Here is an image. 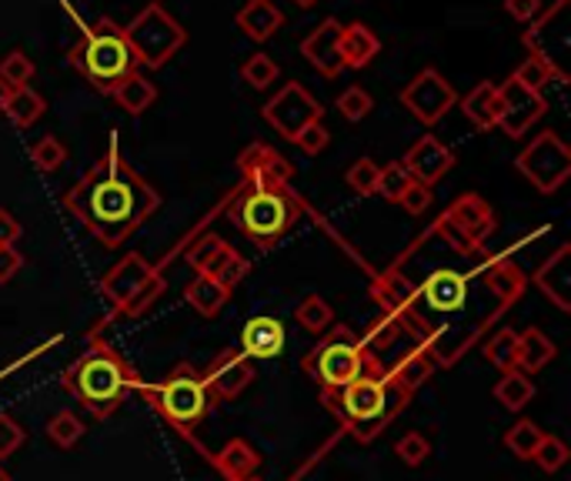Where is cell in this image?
<instances>
[{"instance_id":"cell-37","label":"cell","mask_w":571,"mask_h":481,"mask_svg":"<svg viewBox=\"0 0 571 481\" xmlns=\"http://www.w3.org/2000/svg\"><path fill=\"white\" fill-rule=\"evenodd\" d=\"M47 435H51V441H54L57 448H74L80 438H85V422H80L74 412H60V415L51 418Z\"/></svg>"},{"instance_id":"cell-7","label":"cell","mask_w":571,"mask_h":481,"mask_svg":"<svg viewBox=\"0 0 571 481\" xmlns=\"http://www.w3.org/2000/svg\"><path fill=\"white\" fill-rule=\"evenodd\" d=\"M101 291L111 304L127 307V311H141V304H147L160 291V278L154 275V268L141 255H127L117 268H111L104 275Z\"/></svg>"},{"instance_id":"cell-43","label":"cell","mask_w":571,"mask_h":481,"mask_svg":"<svg viewBox=\"0 0 571 481\" xmlns=\"http://www.w3.org/2000/svg\"><path fill=\"white\" fill-rule=\"evenodd\" d=\"M531 461L541 468V471H558L564 461H568V445L561 441V438H551V435H545L541 438V445L535 448V455H531Z\"/></svg>"},{"instance_id":"cell-47","label":"cell","mask_w":571,"mask_h":481,"mask_svg":"<svg viewBox=\"0 0 571 481\" xmlns=\"http://www.w3.org/2000/svg\"><path fill=\"white\" fill-rule=\"evenodd\" d=\"M398 204H401L407 214H425V211L432 208V188L412 178V184H407V188L401 191Z\"/></svg>"},{"instance_id":"cell-31","label":"cell","mask_w":571,"mask_h":481,"mask_svg":"<svg viewBox=\"0 0 571 481\" xmlns=\"http://www.w3.org/2000/svg\"><path fill=\"white\" fill-rule=\"evenodd\" d=\"M515 80H518V85H525L528 91H535V94H541L545 91V85H548V80H564L568 74L564 70H558L551 60H545V57H528L515 74H512Z\"/></svg>"},{"instance_id":"cell-4","label":"cell","mask_w":571,"mask_h":481,"mask_svg":"<svg viewBox=\"0 0 571 481\" xmlns=\"http://www.w3.org/2000/svg\"><path fill=\"white\" fill-rule=\"evenodd\" d=\"M124 31V41L137 60V67L157 70L165 67L184 44H188V31L160 8V4H147Z\"/></svg>"},{"instance_id":"cell-23","label":"cell","mask_w":571,"mask_h":481,"mask_svg":"<svg viewBox=\"0 0 571 481\" xmlns=\"http://www.w3.org/2000/svg\"><path fill=\"white\" fill-rule=\"evenodd\" d=\"M261 465V455L248 445V441H240L234 438L221 455H217V468L231 478V481H248Z\"/></svg>"},{"instance_id":"cell-20","label":"cell","mask_w":571,"mask_h":481,"mask_svg":"<svg viewBox=\"0 0 571 481\" xmlns=\"http://www.w3.org/2000/svg\"><path fill=\"white\" fill-rule=\"evenodd\" d=\"M338 44H342L345 67H355V70L368 67L378 57V51H381L378 34L371 27H365V24H342V41Z\"/></svg>"},{"instance_id":"cell-49","label":"cell","mask_w":571,"mask_h":481,"mask_svg":"<svg viewBox=\"0 0 571 481\" xmlns=\"http://www.w3.org/2000/svg\"><path fill=\"white\" fill-rule=\"evenodd\" d=\"M328 141H332V134H328V127H324L321 121L307 124V127L294 137V144H298L304 154H321L324 147H328Z\"/></svg>"},{"instance_id":"cell-8","label":"cell","mask_w":571,"mask_h":481,"mask_svg":"<svg viewBox=\"0 0 571 481\" xmlns=\"http://www.w3.org/2000/svg\"><path fill=\"white\" fill-rule=\"evenodd\" d=\"M321 114H324V108L314 101V94L304 85H298V80L284 85L278 91V98H271L265 104V121L288 141H294L307 124L321 121Z\"/></svg>"},{"instance_id":"cell-17","label":"cell","mask_w":571,"mask_h":481,"mask_svg":"<svg viewBox=\"0 0 571 481\" xmlns=\"http://www.w3.org/2000/svg\"><path fill=\"white\" fill-rule=\"evenodd\" d=\"M461 114L478 127V131H492L502 121V94L499 85L492 80H481L478 88H471L461 101Z\"/></svg>"},{"instance_id":"cell-50","label":"cell","mask_w":571,"mask_h":481,"mask_svg":"<svg viewBox=\"0 0 571 481\" xmlns=\"http://www.w3.org/2000/svg\"><path fill=\"white\" fill-rule=\"evenodd\" d=\"M21 445H24V428L11 415H0V458L14 455Z\"/></svg>"},{"instance_id":"cell-25","label":"cell","mask_w":571,"mask_h":481,"mask_svg":"<svg viewBox=\"0 0 571 481\" xmlns=\"http://www.w3.org/2000/svg\"><path fill=\"white\" fill-rule=\"evenodd\" d=\"M568 248H558L555 251V258L548 261V265H541V271H538V284H541V291L561 307V311H568Z\"/></svg>"},{"instance_id":"cell-56","label":"cell","mask_w":571,"mask_h":481,"mask_svg":"<svg viewBox=\"0 0 571 481\" xmlns=\"http://www.w3.org/2000/svg\"><path fill=\"white\" fill-rule=\"evenodd\" d=\"M294 4H298V8H314L317 0H294Z\"/></svg>"},{"instance_id":"cell-21","label":"cell","mask_w":571,"mask_h":481,"mask_svg":"<svg viewBox=\"0 0 571 481\" xmlns=\"http://www.w3.org/2000/svg\"><path fill=\"white\" fill-rule=\"evenodd\" d=\"M111 98L127 111V114H144L154 101H157V88L150 85V80L141 74V70H131L127 77H121L117 85H114V91H111Z\"/></svg>"},{"instance_id":"cell-11","label":"cell","mask_w":571,"mask_h":481,"mask_svg":"<svg viewBox=\"0 0 571 481\" xmlns=\"http://www.w3.org/2000/svg\"><path fill=\"white\" fill-rule=\"evenodd\" d=\"M499 94H502V121H499V127H502L508 137H515V141L525 137L528 127L548 111L545 94L528 91L525 85H518L515 77L505 80V85L499 88Z\"/></svg>"},{"instance_id":"cell-36","label":"cell","mask_w":571,"mask_h":481,"mask_svg":"<svg viewBox=\"0 0 571 481\" xmlns=\"http://www.w3.org/2000/svg\"><path fill=\"white\" fill-rule=\"evenodd\" d=\"M541 438H545V432H541L535 422H518V425H512V428L505 432L508 451L518 455V458H525V461H531V455H535V448L541 445Z\"/></svg>"},{"instance_id":"cell-13","label":"cell","mask_w":571,"mask_h":481,"mask_svg":"<svg viewBox=\"0 0 571 481\" xmlns=\"http://www.w3.org/2000/svg\"><path fill=\"white\" fill-rule=\"evenodd\" d=\"M342 24L335 18L321 21L301 44V54L307 57V64L324 74V77H338L345 70V60H342Z\"/></svg>"},{"instance_id":"cell-41","label":"cell","mask_w":571,"mask_h":481,"mask_svg":"<svg viewBox=\"0 0 571 481\" xmlns=\"http://www.w3.org/2000/svg\"><path fill=\"white\" fill-rule=\"evenodd\" d=\"M31 157H34L37 171L51 175V171H57V168L64 165V160H67V147H64L57 137H44V141H37V144L31 147Z\"/></svg>"},{"instance_id":"cell-33","label":"cell","mask_w":571,"mask_h":481,"mask_svg":"<svg viewBox=\"0 0 571 481\" xmlns=\"http://www.w3.org/2000/svg\"><path fill=\"white\" fill-rule=\"evenodd\" d=\"M484 281H488V288H492L502 301H515L525 291V275L515 265H508V261L495 265L492 271L484 275Z\"/></svg>"},{"instance_id":"cell-39","label":"cell","mask_w":571,"mask_h":481,"mask_svg":"<svg viewBox=\"0 0 571 481\" xmlns=\"http://www.w3.org/2000/svg\"><path fill=\"white\" fill-rule=\"evenodd\" d=\"M31 77H34V60L24 51H11L4 60H0V80H8L14 91L18 88H27Z\"/></svg>"},{"instance_id":"cell-1","label":"cell","mask_w":571,"mask_h":481,"mask_svg":"<svg viewBox=\"0 0 571 481\" xmlns=\"http://www.w3.org/2000/svg\"><path fill=\"white\" fill-rule=\"evenodd\" d=\"M157 204L160 198L154 188L124 165L117 147H111L67 194V211L108 248L127 240L157 211Z\"/></svg>"},{"instance_id":"cell-26","label":"cell","mask_w":571,"mask_h":481,"mask_svg":"<svg viewBox=\"0 0 571 481\" xmlns=\"http://www.w3.org/2000/svg\"><path fill=\"white\" fill-rule=\"evenodd\" d=\"M188 304L198 311V314H204V317H211V314H217L224 304H227V298H231V291H224L214 278H208V275H198L191 284H188Z\"/></svg>"},{"instance_id":"cell-16","label":"cell","mask_w":571,"mask_h":481,"mask_svg":"<svg viewBox=\"0 0 571 481\" xmlns=\"http://www.w3.org/2000/svg\"><path fill=\"white\" fill-rule=\"evenodd\" d=\"M237 27L244 37H251L255 44H265L271 41L281 27H284V14L275 0H248L240 11H237Z\"/></svg>"},{"instance_id":"cell-40","label":"cell","mask_w":571,"mask_h":481,"mask_svg":"<svg viewBox=\"0 0 571 481\" xmlns=\"http://www.w3.org/2000/svg\"><path fill=\"white\" fill-rule=\"evenodd\" d=\"M412 184V175H407L404 168H401V160L398 165H388V168H378V188H374V194H381L384 201H394L398 204V198H401V191Z\"/></svg>"},{"instance_id":"cell-3","label":"cell","mask_w":571,"mask_h":481,"mask_svg":"<svg viewBox=\"0 0 571 481\" xmlns=\"http://www.w3.org/2000/svg\"><path fill=\"white\" fill-rule=\"evenodd\" d=\"M298 214H301V208L288 194V184H281V188L251 184V191H244L240 201L231 208L234 224L251 240H258L261 248H271L281 234H288V227L298 221Z\"/></svg>"},{"instance_id":"cell-6","label":"cell","mask_w":571,"mask_h":481,"mask_svg":"<svg viewBox=\"0 0 571 481\" xmlns=\"http://www.w3.org/2000/svg\"><path fill=\"white\" fill-rule=\"evenodd\" d=\"M74 391L80 394V401L94 412V415H111L117 405H121V398H124V374L121 368L98 355V358H88L85 365H80L74 371Z\"/></svg>"},{"instance_id":"cell-35","label":"cell","mask_w":571,"mask_h":481,"mask_svg":"<svg viewBox=\"0 0 571 481\" xmlns=\"http://www.w3.org/2000/svg\"><path fill=\"white\" fill-rule=\"evenodd\" d=\"M484 358L492 361L495 368H502V371L518 368V335L512 328H502L492 342H488Z\"/></svg>"},{"instance_id":"cell-28","label":"cell","mask_w":571,"mask_h":481,"mask_svg":"<svg viewBox=\"0 0 571 481\" xmlns=\"http://www.w3.org/2000/svg\"><path fill=\"white\" fill-rule=\"evenodd\" d=\"M495 398L502 401V405L508 409V412H522L528 401L535 398V384H531V378L528 374H522L518 368H512V371H505V378L495 384Z\"/></svg>"},{"instance_id":"cell-57","label":"cell","mask_w":571,"mask_h":481,"mask_svg":"<svg viewBox=\"0 0 571 481\" xmlns=\"http://www.w3.org/2000/svg\"><path fill=\"white\" fill-rule=\"evenodd\" d=\"M0 481H11V474H8L4 468H0Z\"/></svg>"},{"instance_id":"cell-48","label":"cell","mask_w":571,"mask_h":481,"mask_svg":"<svg viewBox=\"0 0 571 481\" xmlns=\"http://www.w3.org/2000/svg\"><path fill=\"white\" fill-rule=\"evenodd\" d=\"M438 234H441V237L448 240V245H451V248H455L458 255H478V248H481L478 240H471V237H468V234H464V231H461V227H458V224H455V221L448 217V214H445V217L438 221Z\"/></svg>"},{"instance_id":"cell-22","label":"cell","mask_w":571,"mask_h":481,"mask_svg":"<svg viewBox=\"0 0 571 481\" xmlns=\"http://www.w3.org/2000/svg\"><path fill=\"white\" fill-rule=\"evenodd\" d=\"M284 345V328L275 317H255L248 328H244V351L255 358H275Z\"/></svg>"},{"instance_id":"cell-54","label":"cell","mask_w":571,"mask_h":481,"mask_svg":"<svg viewBox=\"0 0 571 481\" xmlns=\"http://www.w3.org/2000/svg\"><path fill=\"white\" fill-rule=\"evenodd\" d=\"M21 237V224L0 208V248H14V240Z\"/></svg>"},{"instance_id":"cell-19","label":"cell","mask_w":571,"mask_h":481,"mask_svg":"<svg viewBox=\"0 0 571 481\" xmlns=\"http://www.w3.org/2000/svg\"><path fill=\"white\" fill-rule=\"evenodd\" d=\"M448 217L471 237V240H481L495 231V211L488 208L478 194H464V198H458L455 204H451V211H448Z\"/></svg>"},{"instance_id":"cell-27","label":"cell","mask_w":571,"mask_h":481,"mask_svg":"<svg viewBox=\"0 0 571 481\" xmlns=\"http://www.w3.org/2000/svg\"><path fill=\"white\" fill-rule=\"evenodd\" d=\"M551 361H555V345L538 328H528L525 335H518V368L522 371H541Z\"/></svg>"},{"instance_id":"cell-10","label":"cell","mask_w":571,"mask_h":481,"mask_svg":"<svg viewBox=\"0 0 571 481\" xmlns=\"http://www.w3.org/2000/svg\"><path fill=\"white\" fill-rule=\"evenodd\" d=\"M160 409H165V415L178 425H194L208 412V391L194 374L178 371L165 381V388H160Z\"/></svg>"},{"instance_id":"cell-55","label":"cell","mask_w":571,"mask_h":481,"mask_svg":"<svg viewBox=\"0 0 571 481\" xmlns=\"http://www.w3.org/2000/svg\"><path fill=\"white\" fill-rule=\"evenodd\" d=\"M11 94H14V88L8 85V80H0V111H4V108H8Z\"/></svg>"},{"instance_id":"cell-42","label":"cell","mask_w":571,"mask_h":481,"mask_svg":"<svg viewBox=\"0 0 571 481\" xmlns=\"http://www.w3.org/2000/svg\"><path fill=\"white\" fill-rule=\"evenodd\" d=\"M227 245L217 237V234H204L201 240H194V245L188 248V265L198 271V275H204L208 268H211V261L224 251Z\"/></svg>"},{"instance_id":"cell-5","label":"cell","mask_w":571,"mask_h":481,"mask_svg":"<svg viewBox=\"0 0 571 481\" xmlns=\"http://www.w3.org/2000/svg\"><path fill=\"white\" fill-rule=\"evenodd\" d=\"M515 165L541 194H551L571 175V147L555 131H545L518 154Z\"/></svg>"},{"instance_id":"cell-15","label":"cell","mask_w":571,"mask_h":481,"mask_svg":"<svg viewBox=\"0 0 571 481\" xmlns=\"http://www.w3.org/2000/svg\"><path fill=\"white\" fill-rule=\"evenodd\" d=\"M255 381V365L244 358V355H221L211 368H208V388L217 398H237L244 388Z\"/></svg>"},{"instance_id":"cell-2","label":"cell","mask_w":571,"mask_h":481,"mask_svg":"<svg viewBox=\"0 0 571 481\" xmlns=\"http://www.w3.org/2000/svg\"><path fill=\"white\" fill-rule=\"evenodd\" d=\"M67 60L101 94H111L121 77L137 70V60L124 41V31L108 18H101L94 27H85V37L70 47Z\"/></svg>"},{"instance_id":"cell-12","label":"cell","mask_w":571,"mask_h":481,"mask_svg":"<svg viewBox=\"0 0 571 481\" xmlns=\"http://www.w3.org/2000/svg\"><path fill=\"white\" fill-rule=\"evenodd\" d=\"M401 168L412 175L415 181H422V184H438L451 168H455V154L438 141V137H422L412 150L404 154V160H401Z\"/></svg>"},{"instance_id":"cell-18","label":"cell","mask_w":571,"mask_h":481,"mask_svg":"<svg viewBox=\"0 0 571 481\" xmlns=\"http://www.w3.org/2000/svg\"><path fill=\"white\" fill-rule=\"evenodd\" d=\"M358 345H351V338L345 345L324 342L321 345V358H317V371L328 384H351L358 378Z\"/></svg>"},{"instance_id":"cell-52","label":"cell","mask_w":571,"mask_h":481,"mask_svg":"<svg viewBox=\"0 0 571 481\" xmlns=\"http://www.w3.org/2000/svg\"><path fill=\"white\" fill-rule=\"evenodd\" d=\"M24 268V258L18 248H0V284H8Z\"/></svg>"},{"instance_id":"cell-45","label":"cell","mask_w":571,"mask_h":481,"mask_svg":"<svg viewBox=\"0 0 571 481\" xmlns=\"http://www.w3.org/2000/svg\"><path fill=\"white\" fill-rule=\"evenodd\" d=\"M394 455L404 461V465H412V468H418L428 455H432V445H428V438L425 435H418V432H412V435H404L398 445H394Z\"/></svg>"},{"instance_id":"cell-46","label":"cell","mask_w":571,"mask_h":481,"mask_svg":"<svg viewBox=\"0 0 571 481\" xmlns=\"http://www.w3.org/2000/svg\"><path fill=\"white\" fill-rule=\"evenodd\" d=\"M371 108H374V101H371V94H368L365 88H348V91L338 98V111H342L348 121H365V118L371 114Z\"/></svg>"},{"instance_id":"cell-32","label":"cell","mask_w":571,"mask_h":481,"mask_svg":"<svg viewBox=\"0 0 571 481\" xmlns=\"http://www.w3.org/2000/svg\"><path fill=\"white\" fill-rule=\"evenodd\" d=\"M204 275H208V278H214V281H217L224 291H231L237 281H244V275H248V261H244V258H240V255H237V251L227 245V248H224V251H221V255L211 261V268H208Z\"/></svg>"},{"instance_id":"cell-51","label":"cell","mask_w":571,"mask_h":481,"mask_svg":"<svg viewBox=\"0 0 571 481\" xmlns=\"http://www.w3.org/2000/svg\"><path fill=\"white\" fill-rule=\"evenodd\" d=\"M381 301H388L391 307H401L407 298H415V288L407 284V281H401L398 275H388L384 281H381V294H378Z\"/></svg>"},{"instance_id":"cell-30","label":"cell","mask_w":571,"mask_h":481,"mask_svg":"<svg viewBox=\"0 0 571 481\" xmlns=\"http://www.w3.org/2000/svg\"><path fill=\"white\" fill-rule=\"evenodd\" d=\"M345 405H348V412H351L355 418H371V415H378L381 405H384V391H381V384H374V381H358V384L348 388Z\"/></svg>"},{"instance_id":"cell-53","label":"cell","mask_w":571,"mask_h":481,"mask_svg":"<svg viewBox=\"0 0 571 481\" xmlns=\"http://www.w3.org/2000/svg\"><path fill=\"white\" fill-rule=\"evenodd\" d=\"M505 11L515 18V21H531V18H538V11H541V0H505Z\"/></svg>"},{"instance_id":"cell-34","label":"cell","mask_w":571,"mask_h":481,"mask_svg":"<svg viewBox=\"0 0 571 481\" xmlns=\"http://www.w3.org/2000/svg\"><path fill=\"white\" fill-rule=\"evenodd\" d=\"M294 317H298V325L301 328H307V332H324V328H332V321H335V311H332V304L324 301V298H307V301H301L298 304V311H294Z\"/></svg>"},{"instance_id":"cell-44","label":"cell","mask_w":571,"mask_h":481,"mask_svg":"<svg viewBox=\"0 0 571 481\" xmlns=\"http://www.w3.org/2000/svg\"><path fill=\"white\" fill-rule=\"evenodd\" d=\"M348 188L355 194H361V198H371L374 194V188H378V165H374L371 157H361L358 165L348 171Z\"/></svg>"},{"instance_id":"cell-24","label":"cell","mask_w":571,"mask_h":481,"mask_svg":"<svg viewBox=\"0 0 571 481\" xmlns=\"http://www.w3.org/2000/svg\"><path fill=\"white\" fill-rule=\"evenodd\" d=\"M464 294H468V284H464V278L455 275V271H438V275H432L428 284H425V298H428L432 307H438V311H455V307L464 301Z\"/></svg>"},{"instance_id":"cell-14","label":"cell","mask_w":571,"mask_h":481,"mask_svg":"<svg viewBox=\"0 0 571 481\" xmlns=\"http://www.w3.org/2000/svg\"><path fill=\"white\" fill-rule=\"evenodd\" d=\"M240 171L251 178V184L258 188H281L291 181V165L271 147L265 144H255L240 154Z\"/></svg>"},{"instance_id":"cell-9","label":"cell","mask_w":571,"mask_h":481,"mask_svg":"<svg viewBox=\"0 0 571 481\" xmlns=\"http://www.w3.org/2000/svg\"><path fill=\"white\" fill-rule=\"evenodd\" d=\"M455 101H458V94H455V88L448 85V80L435 70V67H425L412 85H407L404 91H401V104L412 111L422 124H438L451 108H455Z\"/></svg>"},{"instance_id":"cell-38","label":"cell","mask_w":571,"mask_h":481,"mask_svg":"<svg viewBox=\"0 0 571 481\" xmlns=\"http://www.w3.org/2000/svg\"><path fill=\"white\" fill-rule=\"evenodd\" d=\"M240 77L248 80L251 88L265 91V88H271L278 80V64L268 54H251L248 60H244V67H240Z\"/></svg>"},{"instance_id":"cell-29","label":"cell","mask_w":571,"mask_h":481,"mask_svg":"<svg viewBox=\"0 0 571 481\" xmlns=\"http://www.w3.org/2000/svg\"><path fill=\"white\" fill-rule=\"evenodd\" d=\"M44 111H47V101H44L37 91H31V88H18V91L11 94L8 108H4V114H8L18 127H31L34 121L44 118Z\"/></svg>"}]
</instances>
